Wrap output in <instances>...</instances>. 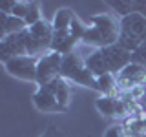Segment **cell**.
Returning <instances> with one entry per match:
<instances>
[{"instance_id": "1", "label": "cell", "mask_w": 146, "mask_h": 137, "mask_svg": "<svg viewBox=\"0 0 146 137\" xmlns=\"http://www.w3.org/2000/svg\"><path fill=\"white\" fill-rule=\"evenodd\" d=\"M128 64H131V53L126 51L124 48H121L119 44L93 49L86 57V66L95 77L106 75V73L119 75Z\"/></svg>"}, {"instance_id": "2", "label": "cell", "mask_w": 146, "mask_h": 137, "mask_svg": "<svg viewBox=\"0 0 146 137\" xmlns=\"http://www.w3.org/2000/svg\"><path fill=\"white\" fill-rule=\"evenodd\" d=\"M119 35H121V18H115L110 13H99L90 18V26L82 37V42L93 46L95 49H100L117 44Z\"/></svg>"}, {"instance_id": "3", "label": "cell", "mask_w": 146, "mask_h": 137, "mask_svg": "<svg viewBox=\"0 0 146 137\" xmlns=\"http://www.w3.org/2000/svg\"><path fill=\"white\" fill-rule=\"evenodd\" d=\"M60 77L70 82H75V84H80L84 88L97 91V77L88 70L86 57H82L79 51H73V53L62 57Z\"/></svg>"}, {"instance_id": "4", "label": "cell", "mask_w": 146, "mask_h": 137, "mask_svg": "<svg viewBox=\"0 0 146 137\" xmlns=\"http://www.w3.org/2000/svg\"><path fill=\"white\" fill-rule=\"evenodd\" d=\"M143 42H146V17L139 13H131L121 18V35L117 44L126 51L133 53Z\"/></svg>"}, {"instance_id": "5", "label": "cell", "mask_w": 146, "mask_h": 137, "mask_svg": "<svg viewBox=\"0 0 146 137\" xmlns=\"http://www.w3.org/2000/svg\"><path fill=\"white\" fill-rule=\"evenodd\" d=\"M60 66H62V55L57 51H48L38 59L36 66V84L38 88L48 86L49 82L60 77Z\"/></svg>"}, {"instance_id": "6", "label": "cell", "mask_w": 146, "mask_h": 137, "mask_svg": "<svg viewBox=\"0 0 146 137\" xmlns=\"http://www.w3.org/2000/svg\"><path fill=\"white\" fill-rule=\"evenodd\" d=\"M36 66H38V59L29 57V55L15 57L4 62V68L9 75L26 82H35V84H36Z\"/></svg>"}, {"instance_id": "7", "label": "cell", "mask_w": 146, "mask_h": 137, "mask_svg": "<svg viewBox=\"0 0 146 137\" xmlns=\"http://www.w3.org/2000/svg\"><path fill=\"white\" fill-rule=\"evenodd\" d=\"M24 55H27V29L0 39V59H2V62L15 57H24Z\"/></svg>"}, {"instance_id": "8", "label": "cell", "mask_w": 146, "mask_h": 137, "mask_svg": "<svg viewBox=\"0 0 146 137\" xmlns=\"http://www.w3.org/2000/svg\"><path fill=\"white\" fill-rule=\"evenodd\" d=\"M33 104H35V108L42 113H66V110L58 102L57 95H55L48 86L36 88V91L33 93Z\"/></svg>"}, {"instance_id": "9", "label": "cell", "mask_w": 146, "mask_h": 137, "mask_svg": "<svg viewBox=\"0 0 146 137\" xmlns=\"http://www.w3.org/2000/svg\"><path fill=\"white\" fill-rule=\"evenodd\" d=\"M95 108L106 117H124L128 113V106L122 99H117L113 95H100L95 100Z\"/></svg>"}, {"instance_id": "10", "label": "cell", "mask_w": 146, "mask_h": 137, "mask_svg": "<svg viewBox=\"0 0 146 137\" xmlns=\"http://www.w3.org/2000/svg\"><path fill=\"white\" fill-rule=\"evenodd\" d=\"M79 42L80 40H77L75 37L70 33V29L68 31H55L53 42H51V51H57L64 57V55H70V53L75 51V48H77Z\"/></svg>"}, {"instance_id": "11", "label": "cell", "mask_w": 146, "mask_h": 137, "mask_svg": "<svg viewBox=\"0 0 146 137\" xmlns=\"http://www.w3.org/2000/svg\"><path fill=\"white\" fill-rule=\"evenodd\" d=\"M117 80H119V84H126V86L143 84V82L146 80V68L131 62L117 75Z\"/></svg>"}, {"instance_id": "12", "label": "cell", "mask_w": 146, "mask_h": 137, "mask_svg": "<svg viewBox=\"0 0 146 137\" xmlns=\"http://www.w3.org/2000/svg\"><path fill=\"white\" fill-rule=\"evenodd\" d=\"M48 88L51 90L55 95H57V99H58V102H60V106L68 112V110H70V102H71V99H73V90H71L70 80H66V79H62V77H58V79H55L53 82H49Z\"/></svg>"}, {"instance_id": "13", "label": "cell", "mask_w": 146, "mask_h": 137, "mask_svg": "<svg viewBox=\"0 0 146 137\" xmlns=\"http://www.w3.org/2000/svg\"><path fill=\"white\" fill-rule=\"evenodd\" d=\"M73 17H75V13H73V9H70V7H60V9H57L55 18H53V27H55V31H68V29H70V26H71Z\"/></svg>"}, {"instance_id": "14", "label": "cell", "mask_w": 146, "mask_h": 137, "mask_svg": "<svg viewBox=\"0 0 146 137\" xmlns=\"http://www.w3.org/2000/svg\"><path fill=\"white\" fill-rule=\"evenodd\" d=\"M117 75L113 73H106V75L97 77V91H100L102 95H111L113 90L117 88Z\"/></svg>"}, {"instance_id": "15", "label": "cell", "mask_w": 146, "mask_h": 137, "mask_svg": "<svg viewBox=\"0 0 146 137\" xmlns=\"http://www.w3.org/2000/svg\"><path fill=\"white\" fill-rule=\"evenodd\" d=\"M106 4L113 9L115 15H119V18H124L133 13V0H108Z\"/></svg>"}, {"instance_id": "16", "label": "cell", "mask_w": 146, "mask_h": 137, "mask_svg": "<svg viewBox=\"0 0 146 137\" xmlns=\"http://www.w3.org/2000/svg\"><path fill=\"white\" fill-rule=\"evenodd\" d=\"M86 29H88V24L86 22H82L79 17H73V20H71V26H70V33L75 37L77 40H80L82 42V37H84V33H86Z\"/></svg>"}, {"instance_id": "17", "label": "cell", "mask_w": 146, "mask_h": 137, "mask_svg": "<svg viewBox=\"0 0 146 137\" xmlns=\"http://www.w3.org/2000/svg\"><path fill=\"white\" fill-rule=\"evenodd\" d=\"M40 20H42L40 4H38V2H31V6H29V13H27V17H26V24H27V27H29V26H35L36 22H40Z\"/></svg>"}, {"instance_id": "18", "label": "cell", "mask_w": 146, "mask_h": 137, "mask_svg": "<svg viewBox=\"0 0 146 137\" xmlns=\"http://www.w3.org/2000/svg\"><path fill=\"white\" fill-rule=\"evenodd\" d=\"M29 6L31 2H24V0H15V6H13V17L17 18H22V20H26L27 13H29Z\"/></svg>"}, {"instance_id": "19", "label": "cell", "mask_w": 146, "mask_h": 137, "mask_svg": "<svg viewBox=\"0 0 146 137\" xmlns=\"http://www.w3.org/2000/svg\"><path fill=\"white\" fill-rule=\"evenodd\" d=\"M131 62L146 68V42H143L133 53H131Z\"/></svg>"}, {"instance_id": "20", "label": "cell", "mask_w": 146, "mask_h": 137, "mask_svg": "<svg viewBox=\"0 0 146 137\" xmlns=\"http://www.w3.org/2000/svg\"><path fill=\"white\" fill-rule=\"evenodd\" d=\"M104 137H128V134H126V128L122 124H113L104 132Z\"/></svg>"}, {"instance_id": "21", "label": "cell", "mask_w": 146, "mask_h": 137, "mask_svg": "<svg viewBox=\"0 0 146 137\" xmlns=\"http://www.w3.org/2000/svg\"><path fill=\"white\" fill-rule=\"evenodd\" d=\"M133 13L146 17V0H133Z\"/></svg>"}, {"instance_id": "22", "label": "cell", "mask_w": 146, "mask_h": 137, "mask_svg": "<svg viewBox=\"0 0 146 137\" xmlns=\"http://www.w3.org/2000/svg\"><path fill=\"white\" fill-rule=\"evenodd\" d=\"M42 137H62V134H60V132H58L55 126H49L48 130L44 132V135H42Z\"/></svg>"}, {"instance_id": "23", "label": "cell", "mask_w": 146, "mask_h": 137, "mask_svg": "<svg viewBox=\"0 0 146 137\" xmlns=\"http://www.w3.org/2000/svg\"><path fill=\"white\" fill-rule=\"evenodd\" d=\"M143 99L146 100V88H144V93H143Z\"/></svg>"}, {"instance_id": "24", "label": "cell", "mask_w": 146, "mask_h": 137, "mask_svg": "<svg viewBox=\"0 0 146 137\" xmlns=\"http://www.w3.org/2000/svg\"><path fill=\"white\" fill-rule=\"evenodd\" d=\"M144 137H146V135H144Z\"/></svg>"}]
</instances>
